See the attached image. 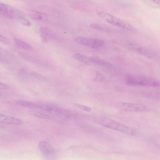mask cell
<instances>
[{"mask_svg":"<svg viewBox=\"0 0 160 160\" xmlns=\"http://www.w3.org/2000/svg\"><path fill=\"white\" fill-rule=\"evenodd\" d=\"M93 121L102 126L127 135L133 136L136 133L135 130L132 128L105 117L97 116L94 118Z\"/></svg>","mask_w":160,"mask_h":160,"instance_id":"1","label":"cell"},{"mask_svg":"<svg viewBox=\"0 0 160 160\" xmlns=\"http://www.w3.org/2000/svg\"><path fill=\"white\" fill-rule=\"evenodd\" d=\"M126 83L130 86L158 87L160 83L158 80L146 76L129 75L126 78Z\"/></svg>","mask_w":160,"mask_h":160,"instance_id":"2","label":"cell"},{"mask_svg":"<svg viewBox=\"0 0 160 160\" xmlns=\"http://www.w3.org/2000/svg\"><path fill=\"white\" fill-rule=\"evenodd\" d=\"M98 14L102 19L113 25L132 32H137L136 28L132 25L113 15L101 11L98 12Z\"/></svg>","mask_w":160,"mask_h":160,"instance_id":"3","label":"cell"},{"mask_svg":"<svg viewBox=\"0 0 160 160\" xmlns=\"http://www.w3.org/2000/svg\"><path fill=\"white\" fill-rule=\"evenodd\" d=\"M128 45L132 50L146 58L157 61L159 60V54L154 50L135 43H130Z\"/></svg>","mask_w":160,"mask_h":160,"instance_id":"4","label":"cell"},{"mask_svg":"<svg viewBox=\"0 0 160 160\" xmlns=\"http://www.w3.org/2000/svg\"><path fill=\"white\" fill-rule=\"evenodd\" d=\"M115 106L118 109L125 112H145L148 109L144 105L133 103L119 102L116 103Z\"/></svg>","mask_w":160,"mask_h":160,"instance_id":"5","label":"cell"},{"mask_svg":"<svg viewBox=\"0 0 160 160\" xmlns=\"http://www.w3.org/2000/svg\"><path fill=\"white\" fill-rule=\"evenodd\" d=\"M74 39L78 43L92 48H100L105 44V42L103 40L97 38L78 36L75 37Z\"/></svg>","mask_w":160,"mask_h":160,"instance_id":"6","label":"cell"},{"mask_svg":"<svg viewBox=\"0 0 160 160\" xmlns=\"http://www.w3.org/2000/svg\"><path fill=\"white\" fill-rule=\"evenodd\" d=\"M18 12L11 6L0 2V14L9 18H17Z\"/></svg>","mask_w":160,"mask_h":160,"instance_id":"7","label":"cell"},{"mask_svg":"<svg viewBox=\"0 0 160 160\" xmlns=\"http://www.w3.org/2000/svg\"><path fill=\"white\" fill-rule=\"evenodd\" d=\"M0 123L13 125H20L22 123V121L18 118L0 113Z\"/></svg>","mask_w":160,"mask_h":160,"instance_id":"8","label":"cell"},{"mask_svg":"<svg viewBox=\"0 0 160 160\" xmlns=\"http://www.w3.org/2000/svg\"><path fill=\"white\" fill-rule=\"evenodd\" d=\"M38 147L41 152L47 156L52 155L54 152V148L48 142L42 141L38 143Z\"/></svg>","mask_w":160,"mask_h":160,"instance_id":"9","label":"cell"},{"mask_svg":"<svg viewBox=\"0 0 160 160\" xmlns=\"http://www.w3.org/2000/svg\"><path fill=\"white\" fill-rule=\"evenodd\" d=\"M30 16L33 19L40 21H44L47 18L46 15L44 13L36 11L31 12Z\"/></svg>","mask_w":160,"mask_h":160,"instance_id":"10","label":"cell"},{"mask_svg":"<svg viewBox=\"0 0 160 160\" xmlns=\"http://www.w3.org/2000/svg\"><path fill=\"white\" fill-rule=\"evenodd\" d=\"M73 57L78 61L86 64H91V57L80 53H76L73 55Z\"/></svg>","mask_w":160,"mask_h":160,"instance_id":"11","label":"cell"},{"mask_svg":"<svg viewBox=\"0 0 160 160\" xmlns=\"http://www.w3.org/2000/svg\"><path fill=\"white\" fill-rule=\"evenodd\" d=\"M90 26L93 29L105 32L112 33L116 31L115 30L111 28L98 24H91Z\"/></svg>","mask_w":160,"mask_h":160,"instance_id":"12","label":"cell"},{"mask_svg":"<svg viewBox=\"0 0 160 160\" xmlns=\"http://www.w3.org/2000/svg\"><path fill=\"white\" fill-rule=\"evenodd\" d=\"M17 104L31 109L39 108V104L35 103L22 100H19L17 101Z\"/></svg>","mask_w":160,"mask_h":160,"instance_id":"13","label":"cell"},{"mask_svg":"<svg viewBox=\"0 0 160 160\" xmlns=\"http://www.w3.org/2000/svg\"><path fill=\"white\" fill-rule=\"evenodd\" d=\"M14 42L18 47L22 49L30 50L32 49V47L30 44L18 38H15Z\"/></svg>","mask_w":160,"mask_h":160,"instance_id":"14","label":"cell"},{"mask_svg":"<svg viewBox=\"0 0 160 160\" xmlns=\"http://www.w3.org/2000/svg\"><path fill=\"white\" fill-rule=\"evenodd\" d=\"M29 114L31 115L43 119H49V116L48 115L38 111L31 110L29 111Z\"/></svg>","mask_w":160,"mask_h":160,"instance_id":"15","label":"cell"},{"mask_svg":"<svg viewBox=\"0 0 160 160\" xmlns=\"http://www.w3.org/2000/svg\"><path fill=\"white\" fill-rule=\"evenodd\" d=\"M40 30L41 32L42 33V35L47 38V37L51 38H53L54 37V34L53 33L45 27H41L40 28Z\"/></svg>","mask_w":160,"mask_h":160,"instance_id":"16","label":"cell"},{"mask_svg":"<svg viewBox=\"0 0 160 160\" xmlns=\"http://www.w3.org/2000/svg\"><path fill=\"white\" fill-rule=\"evenodd\" d=\"M114 4L118 6L122 7H129L131 6V3L127 1H113Z\"/></svg>","mask_w":160,"mask_h":160,"instance_id":"17","label":"cell"},{"mask_svg":"<svg viewBox=\"0 0 160 160\" xmlns=\"http://www.w3.org/2000/svg\"><path fill=\"white\" fill-rule=\"evenodd\" d=\"M17 18L20 23L24 26L29 27L31 25V22L22 16H18Z\"/></svg>","mask_w":160,"mask_h":160,"instance_id":"18","label":"cell"},{"mask_svg":"<svg viewBox=\"0 0 160 160\" xmlns=\"http://www.w3.org/2000/svg\"><path fill=\"white\" fill-rule=\"evenodd\" d=\"M73 105L75 107L82 110L87 112H90L91 111V108L89 107L77 103H74Z\"/></svg>","mask_w":160,"mask_h":160,"instance_id":"19","label":"cell"},{"mask_svg":"<svg viewBox=\"0 0 160 160\" xmlns=\"http://www.w3.org/2000/svg\"><path fill=\"white\" fill-rule=\"evenodd\" d=\"M31 74L35 78L41 80H44L46 79L45 77L37 72H32Z\"/></svg>","mask_w":160,"mask_h":160,"instance_id":"20","label":"cell"},{"mask_svg":"<svg viewBox=\"0 0 160 160\" xmlns=\"http://www.w3.org/2000/svg\"><path fill=\"white\" fill-rule=\"evenodd\" d=\"M94 79L97 81H101L104 80L105 77L102 73L98 72L95 73Z\"/></svg>","mask_w":160,"mask_h":160,"instance_id":"21","label":"cell"},{"mask_svg":"<svg viewBox=\"0 0 160 160\" xmlns=\"http://www.w3.org/2000/svg\"><path fill=\"white\" fill-rule=\"evenodd\" d=\"M10 88L8 85L0 82V89L8 90Z\"/></svg>","mask_w":160,"mask_h":160,"instance_id":"22","label":"cell"},{"mask_svg":"<svg viewBox=\"0 0 160 160\" xmlns=\"http://www.w3.org/2000/svg\"><path fill=\"white\" fill-rule=\"evenodd\" d=\"M0 42L4 43H8L9 41L7 38L0 34Z\"/></svg>","mask_w":160,"mask_h":160,"instance_id":"23","label":"cell"},{"mask_svg":"<svg viewBox=\"0 0 160 160\" xmlns=\"http://www.w3.org/2000/svg\"><path fill=\"white\" fill-rule=\"evenodd\" d=\"M3 52V50L1 47H0V54H1Z\"/></svg>","mask_w":160,"mask_h":160,"instance_id":"24","label":"cell"},{"mask_svg":"<svg viewBox=\"0 0 160 160\" xmlns=\"http://www.w3.org/2000/svg\"><path fill=\"white\" fill-rule=\"evenodd\" d=\"M3 61V60L0 58V62H2Z\"/></svg>","mask_w":160,"mask_h":160,"instance_id":"25","label":"cell"}]
</instances>
